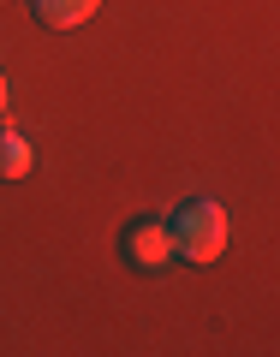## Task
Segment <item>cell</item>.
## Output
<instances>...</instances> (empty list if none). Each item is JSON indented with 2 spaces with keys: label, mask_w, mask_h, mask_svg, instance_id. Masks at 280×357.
Instances as JSON below:
<instances>
[{
  "label": "cell",
  "mask_w": 280,
  "mask_h": 357,
  "mask_svg": "<svg viewBox=\"0 0 280 357\" xmlns=\"http://www.w3.org/2000/svg\"><path fill=\"white\" fill-rule=\"evenodd\" d=\"M167 238H173V256L179 262H215L227 250V208L215 197H191V203H179L173 220H167Z\"/></svg>",
  "instance_id": "cell-1"
},
{
  "label": "cell",
  "mask_w": 280,
  "mask_h": 357,
  "mask_svg": "<svg viewBox=\"0 0 280 357\" xmlns=\"http://www.w3.org/2000/svg\"><path fill=\"white\" fill-rule=\"evenodd\" d=\"M30 13L48 30H78V24H89V18L102 13V0H30Z\"/></svg>",
  "instance_id": "cell-3"
},
{
  "label": "cell",
  "mask_w": 280,
  "mask_h": 357,
  "mask_svg": "<svg viewBox=\"0 0 280 357\" xmlns=\"http://www.w3.org/2000/svg\"><path fill=\"white\" fill-rule=\"evenodd\" d=\"M119 250H126V262H131V268H143V274L167 268V262H173V238H167V220H149V215L126 220V232H119Z\"/></svg>",
  "instance_id": "cell-2"
},
{
  "label": "cell",
  "mask_w": 280,
  "mask_h": 357,
  "mask_svg": "<svg viewBox=\"0 0 280 357\" xmlns=\"http://www.w3.org/2000/svg\"><path fill=\"white\" fill-rule=\"evenodd\" d=\"M6 96H13V89H6V72H0V114H6Z\"/></svg>",
  "instance_id": "cell-5"
},
{
  "label": "cell",
  "mask_w": 280,
  "mask_h": 357,
  "mask_svg": "<svg viewBox=\"0 0 280 357\" xmlns=\"http://www.w3.org/2000/svg\"><path fill=\"white\" fill-rule=\"evenodd\" d=\"M30 167H36L30 137L13 131V126H0V178H30Z\"/></svg>",
  "instance_id": "cell-4"
}]
</instances>
